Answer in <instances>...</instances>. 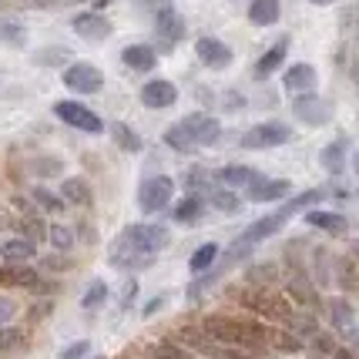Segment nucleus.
<instances>
[{
    "label": "nucleus",
    "instance_id": "a211bd4d",
    "mask_svg": "<svg viewBox=\"0 0 359 359\" xmlns=\"http://www.w3.org/2000/svg\"><path fill=\"white\" fill-rule=\"evenodd\" d=\"M255 178H262V175L255 172V168H249V165H225V168L215 172V182H219L222 188H245V185H252Z\"/></svg>",
    "mask_w": 359,
    "mask_h": 359
},
{
    "label": "nucleus",
    "instance_id": "09e8293b",
    "mask_svg": "<svg viewBox=\"0 0 359 359\" xmlns=\"http://www.w3.org/2000/svg\"><path fill=\"white\" fill-rule=\"evenodd\" d=\"M0 225H4V222H0Z\"/></svg>",
    "mask_w": 359,
    "mask_h": 359
},
{
    "label": "nucleus",
    "instance_id": "aec40b11",
    "mask_svg": "<svg viewBox=\"0 0 359 359\" xmlns=\"http://www.w3.org/2000/svg\"><path fill=\"white\" fill-rule=\"evenodd\" d=\"M282 17V4L279 0H252L249 4V20L255 27H272Z\"/></svg>",
    "mask_w": 359,
    "mask_h": 359
},
{
    "label": "nucleus",
    "instance_id": "4be33fe9",
    "mask_svg": "<svg viewBox=\"0 0 359 359\" xmlns=\"http://www.w3.org/2000/svg\"><path fill=\"white\" fill-rule=\"evenodd\" d=\"M121 61H125L131 71H151L158 64V54L148 44H131L121 50Z\"/></svg>",
    "mask_w": 359,
    "mask_h": 359
},
{
    "label": "nucleus",
    "instance_id": "39448f33",
    "mask_svg": "<svg viewBox=\"0 0 359 359\" xmlns=\"http://www.w3.org/2000/svg\"><path fill=\"white\" fill-rule=\"evenodd\" d=\"M285 141H292V128L282 125V121H266V125H255L242 135V148L266 151V148H279Z\"/></svg>",
    "mask_w": 359,
    "mask_h": 359
},
{
    "label": "nucleus",
    "instance_id": "49530a36",
    "mask_svg": "<svg viewBox=\"0 0 359 359\" xmlns=\"http://www.w3.org/2000/svg\"><path fill=\"white\" fill-rule=\"evenodd\" d=\"M135 292H138V285H135V282H128V285H125V296H121V309H128V306L135 302Z\"/></svg>",
    "mask_w": 359,
    "mask_h": 359
},
{
    "label": "nucleus",
    "instance_id": "2eb2a0df",
    "mask_svg": "<svg viewBox=\"0 0 359 359\" xmlns=\"http://www.w3.org/2000/svg\"><path fill=\"white\" fill-rule=\"evenodd\" d=\"M306 225L313 229H323L329 235H349V219L343 212H323V208H306Z\"/></svg>",
    "mask_w": 359,
    "mask_h": 359
},
{
    "label": "nucleus",
    "instance_id": "a878e982",
    "mask_svg": "<svg viewBox=\"0 0 359 359\" xmlns=\"http://www.w3.org/2000/svg\"><path fill=\"white\" fill-rule=\"evenodd\" d=\"M161 141L172 148V151H182V155H191V151H198V144H195V138L185 131V125H172L165 128V135H161Z\"/></svg>",
    "mask_w": 359,
    "mask_h": 359
},
{
    "label": "nucleus",
    "instance_id": "1a4fd4ad",
    "mask_svg": "<svg viewBox=\"0 0 359 359\" xmlns=\"http://www.w3.org/2000/svg\"><path fill=\"white\" fill-rule=\"evenodd\" d=\"M245 198L249 202H282V198H289V191H292V182L289 178H255L252 185H245Z\"/></svg>",
    "mask_w": 359,
    "mask_h": 359
},
{
    "label": "nucleus",
    "instance_id": "a18cd8bd",
    "mask_svg": "<svg viewBox=\"0 0 359 359\" xmlns=\"http://www.w3.org/2000/svg\"><path fill=\"white\" fill-rule=\"evenodd\" d=\"M20 339H24V336H20V332H0V346H7V349H11V346H17L20 343Z\"/></svg>",
    "mask_w": 359,
    "mask_h": 359
},
{
    "label": "nucleus",
    "instance_id": "ddd939ff",
    "mask_svg": "<svg viewBox=\"0 0 359 359\" xmlns=\"http://www.w3.org/2000/svg\"><path fill=\"white\" fill-rule=\"evenodd\" d=\"M175 101H178V88H175L172 81H148L144 88H141V104L144 108H172Z\"/></svg>",
    "mask_w": 359,
    "mask_h": 359
},
{
    "label": "nucleus",
    "instance_id": "393cba45",
    "mask_svg": "<svg viewBox=\"0 0 359 359\" xmlns=\"http://www.w3.org/2000/svg\"><path fill=\"white\" fill-rule=\"evenodd\" d=\"M61 202L64 205H91V185H88L84 178H64Z\"/></svg>",
    "mask_w": 359,
    "mask_h": 359
},
{
    "label": "nucleus",
    "instance_id": "5701e85b",
    "mask_svg": "<svg viewBox=\"0 0 359 359\" xmlns=\"http://www.w3.org/2000/svg\"><path fill=\"white\" fill-rule=\"evenodd\" d=\"M0 255L7 259V262H27V259H34L37 255V245L34 242H27V238H4L0 242Z\"/></svg>",
    "mask_w": 359,
    "mask_h": 359
},
{
    "label": "nucleus",
    "instance_id": "473e14b6",
    "mask_svg": "<svg viewBox=\"0 0 359 359\" xmlns=\"http://www.w3.org/2000/svg\"><path fill=\"white\" fill-rule=\"evenodd\" d=\"M0 282H11V285H27V289H37L41 285V279H37V272L34 269H17V266H11V269H0Z\"/></svg>",
    "mask_w": 359,
    "mask_h": 359
},
{
    "label": "nucleus",
    "instance_id": "ea45409f",
    "mask_svg": "<svg viewBox=\"0 0 359 359\" xmlns=\"http://www.w3.org/2000/svg\"><path fill=\"white\" fill-rule=\"evenodd\" d=\"M88 353H91V343H88V339H78V343L64 346V349H61V359H84Z\"/></svg>",
    "mask_w": 359,
    "mask_h": 359
},
{
    "label": "nucleus",
    "instance_id": "a19ab883",
    "mask_svg": "<svg viewBox=\"0 0 359 359\" xmlns=\"http://www.w3.org/2000/svg\"><path fill=\"white\" fill-rule=\"evenodd\" d=\"M67 57H71V50H61V47H57V50H41V54H37L41 64H64Z\"/></svg>",
    "mask_w": 359,
    "mask_h": 359
},
{
    "label": "nucleus",
    "instance_id": "4c0bfd02",
    "mask_svg": "<svg viewBox=\"0 0 359 359\" xmlns=\"http://www.w3.org/2000/svg\"><path fill=\"white\" fill-rule=\"evenodd\" d=\"M47 242L64 255V252L74 249V232H71L67 225H47Z\"/></svg>",
    "mask_w": 359,
    "mask_h": 359
},
{
    "label": "nucleus",
    "instance_id": "9b49d317",
    "mask_svg": "<svg viewBox=\"0 0 359 359\" xmlns=\"http://www.w3.org/2000/svg\"><path fill=\"white\" fill-rule=\"evenodd\" d=\"M182 125H185V131L195 138L198 148H202V144H219V138H222V125L212 114H188Z\"/></svg>",
    "mask_w": 359,
    "mask_h": 359
},
{
    "label": "nucleus",
    "instance_id": "cd10ccee",
    "mask_svg": "<svg viewBox=\"0 0 359 359\" xmlns=\"http://www.w3.org/2000/svg\"><path fill=\"white\" fill-rule=\"evenodd\" d=\"M27 44V31L20 20L0 17V47H24Z\"/></svg>",
    "mask_w": 359,
    "mask_h": 359
},
{
    "label": "nucleus",
    "instance_id": "b1692460",
    "mask_svg": "<svg viewBox=\"0 0 359 359\" xmlns=\"http://www.w3.org/2000/svg\"><path fill=\"white\" fill-rule=\"evenodd\" d=\"M319 165L326 168L329 175H343L346 172V141H332L319 151Z\"/></svg>",
    "mask_w": 359,
    "mask_h": 359
},
{
    "label": "nucleus",
    "instance_id": "72a5a7b5",
    "mask_svg": "<svg viewBox=\"0 0 359 359\" xmlns=\"http://www.w3.org/2000/svg\"><path fill=\"white\" fill-rule=\"evenodd\" d=\"M104 302H108V282H104V279H94L91 285H88L84 299H81V306H84L88 313H97Z\"/></svg>",
    "mask_w": 359,
    "mask_h": 359
},
{
    "label": "nucleus",
    "instance_id": "c85d7f7f",
    "mask_svg": "<svg viewBox=\"0 0 359 359\" xmlns=\"http://www.w3.org/2000/svg\"><path fill=\"white\" fill-rule=\"evenodd\" d=\"M111 138H114V144H118L121 151H128V155H138V151H141V138L125 125V121L111 125Z\"/></svg>",
    "mask_w": 359,
    "mask_h": 359
},
{
    "label": "nucleus",
    "instance_id": "6e6552de",
    "mask_svg": "<svg viewBox=\"0 0 359 359\" xmlns=\"http://www.w3.org/2000/svg\"><path fill=\"white\" fill-rule=\"evenodd\" d=\"M292 111H296L299 121H306V125H313V128H323L332 118V104H329L326 97H319L316 91L299 94L296 101H292Z\"/></svg>",
    "mask_w": 359,
    "mask_h": 359
},
{
    "label": "nucleus",
    "instance_id": "f704fd0d",
    "mask_svg": "<svg viewBox=\"0 0 359 359\" xmlns=\"http://www.w3.org/2000/svg\"><path fill=\"white\" fill-rule=\"evenodd\" d=\"M285 326H292V332H296L299 339H313L316 332H319V323H316L313 313H292Z\"/></svg>",
    "mask_w": 359,
    "mask_h": 359
},
{
    "label": "nucleus",
    "instance_id": "dca6fc26",
    "mask_svg": "<svg viewBox=\"0 0 359 359\" xmlns=\"http://www.w3.org/2000/svg\"><path fill=\"white\" fill-rule=\"evenodd\" d=\"M329 323L332 329L346 336V339H353V332H356V313H353V302L349 299H329Z\"/></svg>",
    "mask_w": 359,
    "mask_h": 359
},
{
    "label": "nucleus",
    "instance_id": "79ce46f5",
    "mask_svg": "<svg viewBox=\"0 0 359 359\" xmlns=\"http://www.w3.org/2000/svg\"><path fill=\"white\" fill-rule=\"evenodd\" d=\"M14 313H17V306L11 302V299H4L0 296V326H7L11 319H14Z\"/></svg>",
    "mask_w": 359,
    "mask_h": 359
},
{
    "label": "nucleus",
    "instance_id": "f3484780",
    "mask_svg": "<svg viewBox=\"0 0 359 359\" xmlns=\"http://www.w3.org/2000/svg\"><path fill=\"white\" fill-rule=\"evenodd\" d=\"M316 67L313 64H292L289 71H285V78H282V84H285V91L292 94H309L316 91Z\"/></svg>",
    "mask_w": 359,
    "mask_h": 359
},
{
    "label": "nucleus",
    "instance_id": "7c9ffc66",
    "mask_svg": "<svg viewBox=\"0 0 359 359\" xmlns=\"http://www.w3.org/2000/svg\"><path fill=\"white\" fill-rule=\"evenodd\" d=\"M215 259H219V245H215V242H205L202 249L191 252V259H188V269H191V272L198 276V272H205V269L215 266Z\"/></svg>",
    "mask_w": 359,
    "mask_h": 359
},
{
    "label": "nucleus",
    "instance_id": "bb28decb",
    "mask_svg": "<svg viewBox=\"0 0 359 359\" xmlns=\"http://www.w3.org/2000/svg\"><path fill=\"white\" fill-rule=\"evenodd\" d=\"M17 229H20V238H27V242H34V245H41V242L47 238V225L37 212L20 215V219H17Z\"/></svg>",
    "mask_w": 359,
    "mask_h": 359
},
{
    "label": "nucleus",
    "instance_id": "6ab92c4d",
    "mask_svg": "<svg viewBox=\"0 0 359 359\" xmlns=\"http://www.w3.org/2000/svg\"><path fill=\"white\" fill-rule=\"evenodd\" d=\"M202 215H205L202 195H185V198L172 208V219L178 222V225H198V219H202Z\"/></svg>",
    "mask_w": 359,
    "mask_h": 359
},
{
    "label": "nucleus",
    "instance_id": "0eeeda50",
    "mask_svg": "<svg viewBox=\"0 0 359 359\" xmlns=\"http://www.w3.org/2000/svg\"><path fill=\"white\" fill-rule=\"evenodd\" d=\"M54 114L61 118L64 125L78 128V131H88V135H101V131H104V121H101L91 108L78 104V101H57V104H54Z\"/></svg>",
    "mask_w": 359,
    "mask_h": 359
},
{
    "label": "nucleus",
    "instance_id": "58836bf2",
    "mask_svg": "<svg viewBox=\"0 0 359 359\" xmlns=\"http://www.w3.org/2000/svg\"><path fill=\"white\" fill-rule=\"evenodd\" d=\"M31 198H34V205H41V208H47V212H61L64 208L61 198H57V195H50L47 188H34Z\"/></svg>",
    "mask_w": 359,
    "mask_h": 359
},
{
    "label": "nucleus",
    "instance_id": "7ed1b4c3",
    "mask_svg": "<svg viewBox=\"0 0 359 359\" xmlns=\"http://www.w3.org/2000/svg\"><path fill=\"white\" fill-rule=\"evenodd\" d=\"M172 195H175L172 175H151V178H144L138 188V208L144 215H155V212L172 205Z\"/></svg>",
    "mask_w": 359,
    "mask_h": 359
},
{
    "label": "nucleus",
    "instance_id": "f8f14e48",
    "mask_svg": "<svg viewBox=\"0 0 359 359\" xmlns=\"http://www.w3.org/2000/svg\"><path fill=\"white\" fill-rule=\"evenodd\" d=\"M71 27H74V34L78 37H84V41H108L111 37V20L104 14H78L74 20H71Z\"/></svg>",
    "mask_w": 359,
    "mask_h": 359
},
{
    "label": "nucleus",
    "instance_id": "c9c22d12",
    "mask_svg": "<svg viewBox=\"0 0 359 359\" xmlns=\"http://www.w3.org/2000/svg\"><path fill=\"white\" fill-rule=\"evenodd\" d=\"M151 359H198V356H195V353H188L182 343L161 339V343L151 346Z\"/></svg>",
    "mask_w": 359,
    "mask_h": 359
},
{
    "label": "nucleus",
    "instance_id": "9d476101",
    "mask_svg": "<svg viewBox=\"0 0 359 359\" xmlns=\"http://www.w3.org/2000/svg\"><path fill=\"white\" fill-rule=\"evenodd\" d=\"M195 54H198V61H202L205 67H212V71H222V67L232 64V50L222 44L219 37H198V41H195Z\"/></svg>",
    "mask_w": 359,
    "mask_h": 359
},
{
    "label": "nucleus",
    "instance_id": "c03bdc74",
    "mask_svg": "<svg viewBox=\"0 0 359 359\" xmlns=\"http://www.w3.org/2000/svg\"><path fill=\"white\" fill-rule=\"evenodd\" d=\"M165 302H168V299H165V296H155V299H151V302H144V306H141V316H144V319H148V316H155L158 309L165 306Z\"/></svg>",
    "mask_w": 359,
    "mask_h": 359
},
{
    "label": "nucleus",
    "instance_id": "e433bc0d",
    "mask_svg": "<svg viewBox=\"0 0 359 359\" xmlns=\"http://www.w3.org/2000/svg\"><path fill=\"white\" fill-rule=\"evenodd\" d=\"M185 185H188V195H208V191L215 188V178L205 172V168H191L185 178Z\"/></svg>",
    "mask_w": 359,
    "mask_h": 359
},
{
    "label": "nucleus",
    "instance_id": "de8ad7c7",
    "mask_svg": "<svg viewBox=\"0 0 359 359\" xmlns=\"http://www.w3.org/2000/svg\"><path fill=\"white\" fill-rule=\"evenodd\" d=\"M313 4H319V7H329V4H336V0H313Z\"/></svg>",
    "mask_w": 359,
    "mask_h": 359
},
{
    "label": "nucleus",
    "instance_id": "4468645a",
    "mask_svg": "<svg viewBox=\"0 0 359 359\" xmlns=\"http://www.w3.org/2000/svg\"><path fill=\"white\" fill-rule=\"evenodd\" d=\"M155 31L161 41H168V47H175L182 37H185V17L178 14L175 7H165L155 14Z\"/></svg>",
    "mask_w": 359,
    "mask_h": 359
},
{
    "label": "nucleus",
    "instance_id": "2f4dec72",
    "mask_svg": "<svg viewBox=\"0 0 359 359\" xmlns=\"http://www.w3.org/2000/svg\"><path fill=\"white\" fill-rule=\"evenodd\" d=\"M289 296L296 299V302H306V306L319 302V292H316V285L306 279V276H292V279H289Z\"/></svg>",
    "mask_w": 359,
    "mask_h": 359
},
{
    "label": "nucleus",
    "instance_id": "37998d69",
    "mask_svg": "<svg viewBox=\"0 0 359 359\" xmlns=\"http://www.w3.org/2000/svg\"><path fill=\"white\" fill-rule=\"evenodd\" d=\"M141 11H151V14H158V11H165V7H172V0H138Z\"/></svg>",
    "mask_w": 359,
    "mask_h": 359
},
{
    "label": "nucleus",
    "instance_id": "412c9836",
    "mask_svg": "<svg viewBox=\"0 0 359 359\" xmlns=\"http://www.w3.org/2000/svg\"><path fill=\"white\" fill-rule=\"evenodd\" d=\"M285 50H289V37H279V44L269 47L266 54L259 57V64H255V78H269V74H276L282 67V61H285Z\"/></svg>",
    "mask_w": 359,
    "mask_h": 359
},
{
    "label": "nucleus",
    "instance_id": "f257e3e1",
    "mask_svg": "<svg viewBox=\"0 0 359 359\" xmlns=\"http://www.w3.org/2000/svg\"><path fill=\"white\" fill-rule=\"evenodd\" d=\"M326 198V188H309L306 195H296V198H282V208H276L272 215H266V219L252 222L245 232L238 235L242 242H252V245H259V242H266V238H272V235L279 232L285 222L292 219L296 212H306V208H313L316 202H323Z\"/></svg>",
    "mask_w": 359,
    "mask_h": 359
},
{
    "label": "nucleus",
    "instance_id": "f03ea898",
    "mask_svg": "<svg viewBox=\"0 0 359 359\" xmlns=\"http://www.w3.org/2000/svg\"><path fill=\"white\" fill-rule=\"evenodd\" d=\"M172 245V232L165 225H151V222H141V225H128L125 232L111 242V252H144V255H158Z\"/></svg>",
    "mask_w": 359,
    "mask_h": 359
},
{
    "label": "nucleus",
    "instance_id": "c756f323",
    "mask_svg": "<svg viewBox=\"0 0 359 359\" xmlns=\"http://www.w3.org/2000/svg\"><path fill=\"white\" fill-rule=\"evenodd\" d=\"M212 205L219 208V212H225V215H235V212H242V198L235 195L232 188H222V185H215L212 191Z\"/></svg>",
    "mask_w": 359,
    "mask_h": 359
},
{
    "label": "nucleus",
    "instance_id": "20e7f679",
    "mask_svg": "<svg viewBox=\"0 0 359 359\" xmlns=\"http://www.w3.org/2000/svg\"><path fill=\"white\" fill-rule=\"evenodd\" d=\"M245 306H249L252 313L272 319V323H289V316L296 313V309L289 306V299L279 296V292H272V289H266V285H255L249 296H245Z\"/></svg>",
    "mask_w": 359,
    "mask_h": 359
},
{
    "label": "nucleus",
    "instance_id": "423d86ee",
    "mask_svg": "<svg viewBox=\"0 0 359 359\" xmlns=\"http://www.w3.org/2000/svg\"><path fill=\"white\" fill-rule=\"evenodd\" d=\"M64 88L78 94H97L104 88V74H101V67H94L88 61H74L64 67Z\"/></svg>",
    "mask_w": 359,
    "mask_h": 359
}]
</instances>
